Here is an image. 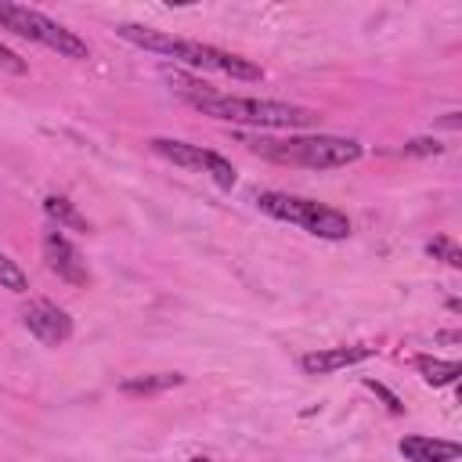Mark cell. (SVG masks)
<instances>
[{"label": "cell", "instance_id": "obj_7", "mask_svg": "<svg viewBox=\"0 0 462 462\" xmlns=\"http://www.w3.org/2000/svg\"><path fill=\"white\" fill-rule=\"evenodd\" d=\"M43 260H47V267H51L61 282H69V285H76V289H83V285L90 282L79 249L61 235V227L43 231Z\"/></svg>", "mask_w": 462, "mask_h": 462}, {"label": "cell", "instance_id": "obj_9", "mask_svg": "<svg viewBox=\"0 0 462 462\" xmlns=\"http://www.w3.org/2000/svg\"><path fill=\"white\" fill-rule=\"evenodd\" d=\"M397 451L408 462H455L462 455V448L455 440H440V437H404L397 444Z\"/></svg>", "mask_w": 462, "mask_h": 462}, {"label": "cell", "instance_id": "obj_19", "mask_svg": "<svg viewBox=\"0 0 462 462\" xmlns=\"http://www.w3.org/2000/svg\"><path fill=\"white\" fill-rule=\"evenodd\" d=\"M0 69H7V72H25V61H22L11 47H4V43H0Z\"/></svg>", "mask_w": 462, "mask_h": 462}, {"label": "cell", "instance_id": "obj_5", "mask_svg": "<svg viewBox=\"0 0 462 462\" xmlns=\"http://www.w3.org/2000/svg\"><path fill=\"white\" fill-rule=\"evenodd\" d=\"M177 61H184V65H191V69H213V72H224V76L245 79V83L263 79L260 65H253L249 58L227 54V51L209 47V43H199V40H184V47H180V58H177Z\"/></svg>", "mask_w": 462, "mask_h": 462}, {"label": "cell", "instance_id": "obj_17", "mask_svg": "<svg viewBox=\"0 0 462 462\" xmlns=\"http://www.w3.org/2000/svg\"><path fill=\"white\" fill-rule=\"evenodd\" d=\"M206 173H209L220 188H235V166H231L220 152H209V155H206Z\"/></svg>", "mask_w": 462, "mask_h": 462}, {"label": "cell", "instance_id": "obj_11", "mask_svg": "<svg viewBox=\"0 0 462 462\" xmlns=\"http://www.w3.org/2000/svg\"><path fill=\"white\" fill-rule=\"evenodd\" d=\"M152 148H155L162 159H170V162H177V166H184V170H202V173H206V155H209V148H199V144H188V141H170V137H155Z\"/></svg>", "mask_w": 462, "mask_h": 462}, {"label": "cell", "instance_id": "obj_18", "mask_svg": "<svg viewBox=\"0 0 462 462\" xmlns=\"http://www.w3.org/2000/svg\"><path fill=\"white\" fill-rule=\"evenodd\" d=\"M440 152H444V144L433 137H415L404 144V155H440Z\"/></svg>", "mask_w": 462, "mask_h": 462}, {"label": "cell", "instance_id": "obj_4", "mask_svg": "<svg viewBox=\"0 0 462 462\" xmlns=\"http://www.w3.org/2000/svg\"><path fill=\"white\" fill-rule=\"evenodd\" d=\"M0 25L11 29V32H18V36H25V40H32V43H43V47L58 51L61 58H76V61H83V58L90 54L87 43H83L72 29L58 25L54 18H47V14L36 11V7H22V4H7V0H0Z\"/></svg>", "mask_w": 462, "mask_h": 462}, {"label": "cell", "instance_id": "obj_3", "mask_svg": "<svg viewBox=\"0 0 462 462\" xmlns=\"http://www.w3.org/2000/svg\"><path fill=\"white\" fill-rule=\"evenodd\" d=\"M256 206L267 217L300 224L303 231H310L318 238H346L350 235V220L339 209L321 206V202H310V199H296V195H282V191H260L256 195Z\"/></svg>", "mask_w": 462, "mask_h": 462}, {"label": "cell", "instance_id": "obj_10", "mask_svg": "<svg viewBox=\"0 0 462 462\" xmlns=\"http://www.w3.org/2000/svg\"><path fill=\"white\" fill-rule=\"evenodd\" d=\"M116 32H119L123 40H130V43L144 47V51L170 54V58H180V47H184V40H180V36H170V32H159V29H148V25H134V22L119 25Z\"/></svg>", "mask_w": 462, "mask_h": 462}, {"label": "cell", "instance_id": "obj_22", "mask_svg": "<svg viewBox=\"0 0 462 462\" xmlns=\"http://www.w3.org/2000/svg\"><path fill=\"white\" fill-rule=\"evenodd\" d=\"M191 462H209V458H191Z\"/></svg>", "mask_w": 462, "mask_h": 462}, {"label": "cell", "instance_id": "obj_20", "mask_svg": "<svg viewBox=\"0 0 462 462\" xmlns=\"http://www.w3.org/2000/svg\"><path fill=\"white\" fill-rule=\"evenodd\" d=\"M365 386H368V390H375V393H379V397H383V401L390 404V411H401V401H397V397H393V393H390L386 386H379L375 379H365Z\"/></svg>", "mask_w": 462, "mask_h": 462}, {"label": "cell", "instance_id": "obj_1", "mask_svg": "<svg viewBox=\"0 0 462 462\" xmlns=\"http://www.w3.org/2000/svg\"><path fill=\"white\" fill-rule=\"evenodd\" d=\"M166 79H170V87L188 105H195L202 116H213V119H224V123H249V126H271V130H300V126H310V123L321 119L314 108H303V105L220 94L209 83H202L195 76H184V72H170Z\"/></svg>", "mask_w": 462, "mask_h": 462}, {"label": "cell", "instance_id": "obj_14", "mask_svg": "<svg viewBox=\"0 0 462 462\" xmlns=\"http://www.w3.org/2000/svg\"><path fill=\"white\" fill-rule=\"evenodd\" d=\"M43 209H47V217L58 224V227H76V231H90L87 227V220L76 213V206L65 199V195H47L43 199Z\"/></svg>", "mask_w": 462, "mask_h": 462}, {"label": "cell", "instance_id": "obj_12", "mask_svg": "<svg viewBox=\"0 0 462 462\" xmlns=\"http://www.w3.org/2000/svg\"><path fill=\"white\" fill-rule=\"evenodd\" d=\"M184 375L177 372H155V375H134V379H123L119 390L130 393V397H148V393H162V390H173L180 386Z\"/></svg>", "mask_w": 462, "mask_h": 462}, {"label": "cell", "instance_id": "obj_16", "mask_svg": "<svg viewBox=\"0 0 462 462\" xmlns=\"http://www.w3.org/2000/svg\"><path fill=\"white\" fill-rule=\"evenodd\" d=\"M426 253H430L433 260H444L448 267H462V249H458V245H455V238H448V235L433 238V242L426 245Z\"/></svg>", "mask_w": 462, "mask_h": 462}, {"label": "cell", "instance_id": "obj_13", "mask_svg": "<svg viewBox=\"0 0 462 462\" xmlns=\"http://www.w3.org/2000/svg\"><path fill=\"white\" fill-rule=\"evenodd\" d=\"M415 368L422 372V379L430 386H451L462 375V365L458 361H440V357H430V354H419L415 357Z\"/></svg>", "mask_w": 462, "mask_h": 462}, {"label": "cell", "instance_id": "obj_15", "mask_svg": "<svg viewBox=\"0 0 462 462\" xmlns=\"http://www.w3.org/2000/svg\"><path fill=\"white\" fill-rule=\"evenodd\" d=\"M0 289H11V292H25V289H29L25 271H22L7 253H0Z\"/></svg>", "mask_w": 462, "mask_h": 462}, {"label": "cell", "instance_id": "obj_8", "mask_svg": "<svg viewBox=\"0 0 462 462\" xmlns=\"http://www.w3.org/2000/svg\"><path fill=\"white\" fill-rule=\"evenodd\" d=\"M375 350L372 346H325V350H310L300 357V368L307 375H332L339 368H350L357 361H368Z\"/></svg>", "mask_w": 462, "mask_h": 462}, {"label": "cell", "instance_id": "obj_21", "mask_svg": "<svg viewBox=\"0 0 462 462\" xmlns=\"http://www.w3.org/2000/svg\"><path fill=\"white\" fill-rule=\"evenodd\" d=\"M440 123H444L448 130H458V126H462V119H458V112H448V116H444Z\"/></svg>", "mask_w": 462, "mask_h": 462}, {"label": "cell", "instance_id": "obj_2", "mask_svg": "<svg viewBox=\"0 0 462 462\" xmlns=\"http://www.w3.org/2000/svg\"><path fill=\"white\" fill-rule=\"evenodd\" d=\"M245 144L282 166H307V170H339L361 159V144L350 137L314 134V137H245Z\"/></svg>", "mask_w": 462, "mask_h": 462}, {"label": "cell", "instance_id": "obj_6", "mask_svg": "<svg viewBox=\"0 0 462 462\" xmlns=\"http://www.w3.org/2000/svg\"><path fill=\"white\" fill-rule=\"evenodd\" d=\"M22 325L43 343V346H61L72 336V318L51 303V300H29L22 307Z\"/></svg>", "mask_w": 462, "mask_h": 462}]
</instances>
